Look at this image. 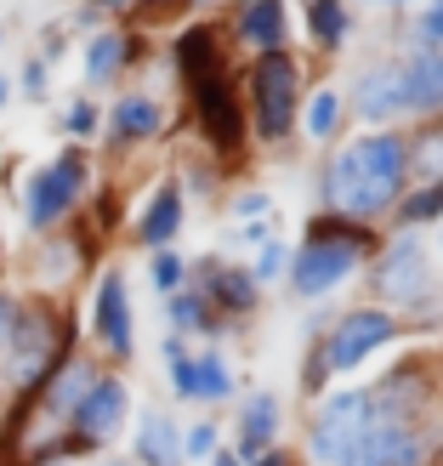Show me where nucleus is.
I'll return each instance as SVG.
<instances>
[{
	"label": "nucleus",
	"mask_w": 443,
	"mask_h": 466,
	"mask_svg": "<svg viewBox=\"0 0 443 466\" xmlns=\"http://www.w3.org/2000/svg\"><path fill=\"white\" fill-rule=\"evenodd\" d=\"M154 6H171V0H136V6H131V17H136V12H154Z\"/></svg>",
	"instance_id": "4c0bfd02"
},
{
	"label": "nucleus",
	"mask_w": 443,
	"mask_h": 466,
	"mask_svg": "<svg viewBox=\"0 0 443 466\" xmlns=\"http://www.w3.org/2000/svg\"><path fill=\"white\" fill-rule=\"evenodd\" d=\"M369 421H376V399H369V392H341V399H330L318 410V427H313V455L324 466H336L369 432Z\"/></svg>",
	"instance_id": "6e6552de"
},
{
	"label": "nucleus",
	"mask_w": 443,
	"mask_h": 466,
	"mask_svg": "<svg viewBox=\"0 0 443 466\" xmlns=\"http://www.w3.org/2000/svg\"><path fill=\"white\" fill-rule=\"evenodd\" d=\"M358 114L364 120H398L409 114V86H404V68H369L358 80Z\"/></svg>",
	"instance_id": "2eb2a0df"
},
{
	"label": "nucleus",
	"mask_w": 443,
	"mask_h": 466,
	"mask_svg": "<svg viewBox=\"0 0 443 466\" xmlns=\"http://www.w3.org/2000/svg\"><path fill=\"white\" fill-rule=\"evenodd\" d=\"M409 171V148L398 137H364V143L341 148L324 171V199L336 217H381L398 199V182Z\"/></svg>",
	"instance_id": "f257e3e1"
},
{
	"label": "nucleus",
	"mask_w": 443,
	"mask_h": 466,
	"mask_svg": "<svg viewBox=\"0 0 443 466\" xmlns=\"http://www.w3.org/2000/svg\"><path fill=\"white\" fill-rule=\"evenodd\" d=\"M0 182H6V166H0Z\"/></svg>",
	"instance_id": "79ce46f5"
},
{
	"label": "nucleus",
	"mask_w": 443,
	"mask_h": 466,
	"mask_svg": "<svg viewBox=\"0 0 443 466\" xmlns=\"http://www.w3.org/2000/svg\"><path fill=\"white\" fill-rule=\"evenodd\" d=\"M188 91H194V108H199V126H205V137H211V143H216L222 154H233V148H239V137H245V114H239V97H233L227 75L216 68V75L194 80Z\"/></svg>",
	"instance_id": "9d476101"
},
{
	"label": "nucleus",
	"mask_w": 443,
	"mask_h": 466,
	"mask_svg": "<svg viewBox=\"0 0 443 466\" xmlns=\"http://www.w3.org/2000/svg\"><path fill=\"white\" fill-rule=\"evenodd\" d=\"M12 91H23L29 103H45V91H52V63H45V57H29V63L17 68Z\"/></svg>",
	"instance_id": "bb28decb"
},
{
	"label": "nucleus",
	"mask_w": 443,
	"mask_h": 466,
	"mask_svg": "<svg viewBox=\"0 0 443 466\" xmlns=\"http://www.w3.org/2000/svg\"><path fill=\"white\" fill-rule=\"evenodd\" d=\"M404 86H409V108H427V114H443V57L438 52H421L409 68H404Z\"/></svg>",
	"instance_id": "412c9836"
},
{
	"label": "nucleus",
	"mask_w": 443,
	"mask_h": 466,
	"mask_svg": "<svg viewBox=\"0 0 443 466\" xmlns=\"http://www.w3.org/2000/svg\"><path fill=\"white\" fill-rule=\"evenodd\" d=\"M91 341L120 364L136 353V319H131V296H126V273L120 268H108L97 279V290H91Z\"/></svg>",
	"instance_id": "423d86ee"
},
{
	"label": "nucleus",
	"mask_w": 443,
	"mask_h": 466,
	"mask_svg": "<svg viewBox=\"0 0 443 466\" xmlns=\"http://www.w3.org/2000/svg\"><path fill=\"white\" fill-rule=\"evenodd\" d=\"M313 35H318V46H336L347 35V6L341 0H313Z\"/></svg>",
	"instance_id": "a878e982"
},
{
	"label": "nucleus",
	"mask_w": 443,
	"mask_h": 466,
	"mask_svg": "<svg viewBox=\"0 0 443 466\" xmlns=\"http://www.w3.org/2000/svg\"><path fill=\"white\" fill-rule=\"evenodd\" d=\"M63 353H75V319L45 296H23V313L6 336V353H0V387H6V399L12 404L35 399V387L57 370Z\"/></svg>",
	"instance_id": "f03ea898"
},
{
	"label": "nucleus",
	"mask_w": 443,
	"mask_h": 466,
	"mask_svg": "<svg viewBox=\"0 0 443 466\" xmlns=\"http://www.w3.org/2000/svg\"><path fill=\"white\" fill-rule=\"evenodd\" d=\"M415 461H421V438L404 421H369V432L336 466H415Z\"/></svg>",
	"instance_id": "9b49d317"
},
{
	"label": "nucleus",
	"mask_w": 443,
	"mask_h": 466,
	"mask_svg": "<svg viewBox=\"0 0 443 466\" xmlns=\"http://www.w3.org/2000/svg\"><path fill=\"white\" fill-rule=\"evenodd\" d=\"M131 57H136V35L131 29H91V40H86V52H80V75H86V86H114L131 68Z\"/></svg>",
	"instance_id": "ddd939ff"
},
{
	"label": "nucleus",
	"mask_w": 443,
	"mask_h": 466,
	"mask_svg": "<svg viewBox=\"0 0 443 466\" xmlns=\"http://www.w3.org/2000/svg\"><path fill=\"white\" fill-rule=\"evenodd\" d=\"M278 268H285V250H278V245H262V262H256V273H278Z\"/></svg>",
	"instance_id": "72a5a7b5"
},
{
	"label": "nucleus",
	"mask_w": 443,
	"mask_h": 466,
	"mask_svg": "<svg viewBox=\"0 0 443 466\" xmlns=\"http://www.w3.org/2000/svg\"><path fill=\"white\" fill-rule=\"evenodd\" d=\"M6 103H12V75H0V114H6Z\"/></svg>",
	"instance_id": "e433bc0d"
},
{
	"label": "nucleus",
	"mask_w": 443,
	"mask_h": 466,
	"mask_svg": "<svg viewBox=\"0 0 443 466\" xmlns=\"http://www.w3.org/2000/svg\"><path fill=\"white\" fill-rule=\"evenodd\" d=\"M358 250H369V245H353V239H307V250H301L296 268H290V290L296 296L336 290L341 279L358 268Z\"/></svg>",
	"instance_id": "1a4fd4ad"
},
{
	"label": "nucleus",
	"mask_w": 443,
	"mask_h": 466,
	"mask_svg": "<svg viewBox=\"0 0 443 466\" xmlns=\"http://www.w3.org/2000/svg\"><path fill=\"white\" fill-rule=\"evenodd\" d=\"M233 211H239V217H262V211H267V194H245Z\"/></svg>",
	"instance_id": "f704fd0d"
},
{
	"label": "nucleus",
	"mask_w": 443,
	"mask_h": 466,
	"mask_svg": "<svg viewBox=\"0 0 443 466\" xmlns=\"http://www.w3.org/2000/svg\"><path fill=\"white\" fill-rule=\"evenodd\" d=\"M182 432L166 410H143L136 415V461L131 466H182Z\"/></svg>",
	"instance_id": "4468645a"
},
{
	"label": "nucleus",
	"mask_w": 443,
	"mask_h": 466,
	"mask_svg": "<svg viewBox=\"0 0 443 466\" xmlns=\"http://www.w3.org/2000/svg\"><path fill=\"white\" fill-rule=\"evenodd\" d=\"M126 415H131V387H126L120 376H97V381H91V392L80 399V410L68 415V432H63V461L103 450L108 438L126 427Z\"/></svg>",
	"instance_id": "20e7f679"
},
{
	"label": "nucleus",
	"mask_w": 443,
	"mask_h": 466,
	"mask_svg": "<svg viewBox=\"0 0 443 466\" xmlns=\"http://www.w3.org/2000/svg\"><path fill=\"white\" fill-rule=\"evenodd\" d=\"M45 466H75V461H45Z\"/></svg>",
	"instance_id": "ea45409f"
},
{
	"label": "nucleus",
	"mask_w": 443,
	"mask_h": 466,
	"mask_svg": "<svg viewBox=\"0 0 443 466\" xmlns=\"http://www.w3.org/2000/svg\"><path fill=\"white\" fill-rule=\"evenodd\" d=\"M211 308L222 313H250L256 308V279L245 268H222V262H205V290H199Z\"/></svg>",
	"instance_id": "a211bd4d"
},
{
	"label": "nucleus",
	"mask_w": 443,
	"mask_h": 466,
	"mask_svg": "<svg viewBox=\"0 0 443 466\" xmlns=\"http://www.w3.org/2000/svg\"><path fill=\"white\" fill-rule=\"evenodd\" d=\"M91 188V154L86 148H63L57 159H45V166H35L29 177H23V228L35 233V239H45V233H57L68 217L80 211V199Z\"/></svg>",
	"instance_id": "7ed1b4c3"
},
{
	"label": "nucleus",
	"mask_w": 443,
	"mask_h": 466,
	"mask_svg": "<svg viewBox=\"0 0 443 466\" xmlns=\"http://www.w3.org/2000/svg\"><path fill=\"white\" fill-rule=\"evenodd\" d=\"M194 392H199V399H227V392H233V376H227L222 353H199L194 359Z\"/></svg>",
	"instance_id": "b1692460"
},
{
	"label": "nucleus",
	"mask_w": 443,
	"mask_h": 466,
	"mask_svg": "<svg viewBox=\"0 0 443 466\" xmlns=\"http://www.w3.org/2000/svg\"><path fill=\"white\" fill-rule=\"evenodd\" d=\"M438 6H443V0H438Z\"/></svg>",
	"instance_id": "a18cd8bd"
},
{
	"label": "nucleus",
	"mask_w": 443,
	"mask_h": 466,
	"mask_svg": "<svg viewBox=\"0 0 443 466\" xmlns=\"http://www.w3.org/2000/svg\"><path fill=\"white\" fill-rule=\"evenodd\" d=\"M336 114H341L336 91H318L313 108H307V131H313V137H330V131H336Z\"/></svg>",
	"instance_id": "c85d7f7f"
},
{
	"label": "nucleus",
	"mask_w": 443,
	"mask_h": 466,
	"mask_svg": "<svg viewBox=\"0 0 443 466\" xmlns=\"http://www.w3.org/2000/svg\"><path fill=\"white\" fill-rule=\"evenodd\" d=\"M443 211V182H432V188H421L409 205H404V222H427V217H438Z\"/></svg>",
	"instance_id": "c756f323"
},
{
	"label": "nucleus",
	"mask_w": 443,
	"mask_h": 466,
	"mask_svg": "<svg viewBox=\"0 0 443 466\" xmlns=\"http://www.w3.org/2000/svg\"><path fill=\"white\" fill-rule=\"evenodd\" d=\"M148 279H154V290H182V279H188V268H182V256L176 250H154V262H148Z\"/></svg>",
	"instance_id": "cd10ccee"
},
{
	"label": "nucleus",
	"mask_w": 443,
	"mask_h": 466,
	"mask_svg": "<svg viewBox=\"0 0 443 466\" xmlns=\"http://www.w3.org/2000/svg\"><path fill=\"white\" fill-rule=\"evenodd\" d=\"M392 330H398V324H392V313H376V308H358V313H347L336 330H330V341H324V359L313 364V381L324 376V370H353V364H364L369 353H376L381 341H392Z\"/></svg>",
	"instance_id": "0eeeda50"
},
{
	"label": "nucleus",
	"mask_w": 443,
	"mask_h": 466,
	"mask_svg": "<svg viewBox=\"0 0 443 466\" xmlns=\"http://www.w3.org/2000/svg\"><path fill=\"white\" fill-rule=\"evenodd\" d=\"M239 40L262 46V52H278V40H285V0H245L239 6Z\"/></svg>",
	"instance_id": "6ab92c4d"
},
{
	"label": "nucleus",
	"mask_w": 443,
	"mask_h": 466,
	"mask_svg": "<svg viewBox=\"0 0 443 466\" xmlns=\"http://www.w3.org/2000/svg\"><path fill=\"white\" fill-rule=\"evenodd\" d=\"M250 114H256V131L267 137H285L296 120V63L285 52H262L250 63Z\"/></svg>",
	"instance_id": "39448f33"
},
{
	"label": "nucleus",
	"mask_w": 443,
	"mask_h": 466,
	"mask_svg": "<svg viewBox=\"0 0 443 466\" xmlns=\"http://www.w3.org/2000/svg\"><path fill=\"white\" fill-rule=\"evenodd\" d=\"M176 228H182V188L176 182H159L148 194V205H143V217H136V239L148 250H166L176 239Z\"/></svg>",
	"instance_id": "f3484780"
},
{
	"label": "nucleus",
	"mask_w": 443,
	"mask_h": 466,
	"mask_svg": "<svg viewBox=\"0 0 443 466\" xmlns=\"http://www.w3.org/2000/svg\"><path fill=\"white\" fill-rule=\"evenodd\" d=\"M63 46H68V29H57V23H52V29H40V57H45V63H57Z\"/></svg>",
	"instance_id": "473e14b6"
},
{
	"label": "nucleus",
	"mask_w": 443,
	"mask_h": 466,
	"mask_svg": "<svg viewBox=\"0 0 443 466\" xmlns=\"http://www.w3.org/2000/svg\"><path fill=\"white\" fill-rule=\"evenodd\" d=\"M176 68H182V80H205V75H216L222 68V57H216V40H211V29H188L176 40Z\"/></svg>",
	"instance_id": "4be33fe9"
},
{
	"label": "nucleus",
	"mask_w": 443,
	"mask_h": 466,
	"mask_svg": "<svg viewBox=\"0 0 443 466\" xmlns=\"http://www.w3.org/2000/svg\"><path fill=\"white\" fill-rule=\"evenodd\" d=\"M182 455H216V427L211 421H199V427H188V432H182Z\"/></svg>",
	"instance_id": "7c9ffc66"
},
{
	"label": "nucleus",
	"mask_w": 443,
	"mask_h": 466,
	"mask_svg": "<svg viewBox=\"0 0 443 466\" xmlns=\"http://www.w3.org/2000/svg\"><path fill=\"white\" fill-rule=\"evenodd\" d=\"M421 290H427V250H421V245H415L409 233H404V239L387 250V268H381V296H392V301H415Z\"/></svg>",
	"instance_id": "dca6fc26"
},
{
	"label": "nucleus",
	"mask_w": 443,
	"mask_h": 466,
	"mask_svg": "<svg viewBox=\"0 0 443 466\" xmlns=\"http://www.w3.org/2000/svg\"><path fill=\"white\" fill-rule=\"evenodd\" d=\"M421 40L432 46V40H443V6L438 12H427V23H421Z\"/></svg>",
	"instance_id": "c9c22d12"
},
{
	"label": "nucleus",
	"mask_w": 443,
	"mask_h": 466,
	"mask_svg": "<svg viewBox=\"0 0 443 466\" xmlns=\"http://www.w3.org/2000/svg\"><path fill=\"white\" fill-rule=\"evenodd\" d=\"M103 131H108L114 148L148 143V137L166 131V108H159V97H148V91H126V97H114V108L103 114Z\"/></svg>",
	"instance_id": "f8f14e48"
},
{
	"label": "nucleus",
	"mask_w": 443,
	"mask_h": 466,
	"mask_svg": "<svg viewBox=\"0 0 443 466\" xmlns=\"http://www.w3.org/2000/svg\"><path fill=\"white\" fill-rule=\"evenodd\" d=\"M166 308H171V324H176V330H205V324H211V301H205L199 290H171Z\"/></svg>",
	"instance_id": "393cba45"
},
{
	"label": "nucleus",
	"mask_w": 443,
	"mask_h": 466,
	"mask_svg": "<svg viewBox=\"0 0 443 466\" xmlns=\"http://www.w3.org/2000/svg\"><path fill=\"white\" fill-rule=\"evenodd\" d=\"M0 46H6V29H0Z\"/></svg>",
	"instance_id": "37998d69"
},
{
	"label": "nucleus",
	"mask_w": 443,
	"mask_h": 466,
	"mask_svg": "<svg viewBox=\"0 0 443 466\" xmlns=\"http://www.w3.org/2000/svg\"><path fill=\"white\" fill-rule=\"evenodd\" d=\"M57 126H63V137H75V148H86L91 137L103 131V108L91 103V97H75V103L63 108V120H57Z\"/></svg>",
	"instance_id": "5701e85b"
},
{
	"label": "nucleus",
	"mask_w": 443,
	"mask_h": 466,
	"mask_svg": "<svg viewBox=\"0 0 443 466\" xmlns=\"http://www.w3.org/2000/svg\"><path fill=\"white\" fill-rule=\"evenodd\" d=\"M392 6H398V0H392Z\"/></svg>",
	"instance_id": "c03bdc74"
},
{
	"label": "nucleus",
	"mask_w": 443,
	"mask_h": 466,
	"mask_svg": "<svg viewBox=\"0 0 443 466\" xmlns=\"http://www.w3.org/2000/svg\"><path fill=\"white\" fill-rule=\"evenodd\" d=\"M273 432H278V404L267 399V392H256V399L245 404V415H239V461L267 455Z\"/></svg>",
	"instance_id": "aec40b11"
},
{
	"label": "nucleus",
	"mask_w": 443,
	"mask_h": 466,
	"mask_svg": "<svg viewBox=\"0 0 443 466\" xmlns=\"http://www.w3.org/2000/svg\"><path fill=\"white\" fill-rule=\"evenodd\" d=\"M103 466H131V461H103Z\"/></svg>",
	"instance_id": "a19ab883"
},
{
	"label": "nucleus",
	"mask_w": 443,
	"mask_h": 466,
	"mask_svg": "<svg viewBox=\"0 0 443 466\" xmlns=\"http://www.w3.org/2000/svg\"><path fill=\"white\" fill-rule=\"evenodd\" d=\"M17 313H23V296H17L12 285H0V353H6V336H12Z\"/></svg>",
	"instance_id": "2f4dec72"
},
{
	"label": "nucleus",
	"mask_w": 443,
	"mask_h": 466,
	"mask_svg": "<svg viewBox=\"0 0 443 466\" xmlns=\"http://www.w3.org/2000/svg\"><path fill=\"white\" fill-rule=\"evenodd\" d=\"M216 466H245V461L239 455H216Z\"/></svg>",
	"instance_id": "58836bf2"
}]
</instances>
